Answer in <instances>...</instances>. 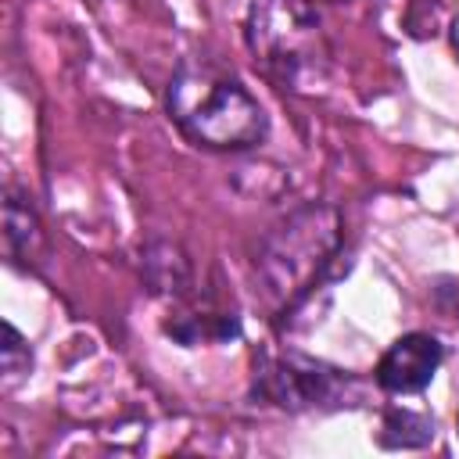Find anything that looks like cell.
Wrapping results in <instances>:
<instances>
[{
	"label": "cell",
	"mask_w": 459,
	"mask_h": 459,
	"mask_svg": "<svg viewBox=\"0 0 459 459\" xmlns=\"http://www.w3.org/2000/svg\"><path fill=\"white\" fill-rule=\"evenodd\" d=\"M4 373H7V380L29 373V351L22 348V337L11 323L4 326Z\"/></svg>",
	"instance_id": "277c9868"
},
{
	"label": "cell",
	"mask_w": 459,
	"mask_h": 459,
	"mask_svg": "<svg viewBox=\"0 0 459 459\" xmlns=\"http://www.w3.org/2000/svg\"><path fill=\"white\" fill-rule=\"evenodd\" d=\"M247 43L273 75L301 86L323 61L319 18L301 0H255L247 18Z\"/></svg>",
	"instance_id": "7a4b0ae2"
},
{
	"label": "cell",
	"mask_w": 459,
	"mask_h": 459,
	"mask_svg": "<svg viewBox=\"0 0 459 459\" xmlns=\"http://www.w3.org/2000/svg\"><path fill=\"white\" fill-rule=\"evenodd\" d=\"M169 111L190 140L215 151H240L265 136L262 104L212 65H190L172 79Z\"/></svg>",
	"instance_id": "6da1fadb"
},
{
	"label": "cell",
	"mask_w": 459,
	"mask_h": 459,
	"mask_svg": "<svg viewBox=\"0 0 459 459\" xmlns=\"http://www.w3.org/2000/svg\"><path fill=\"white\" fill-rule=\"evenodd\" d=\"M437 366H441V344L430 333H405L384 351L377 366V380L391 394H416L434 380Z\"/></svg>",
	"instance_id": "3957f363"
}]
</instances>
